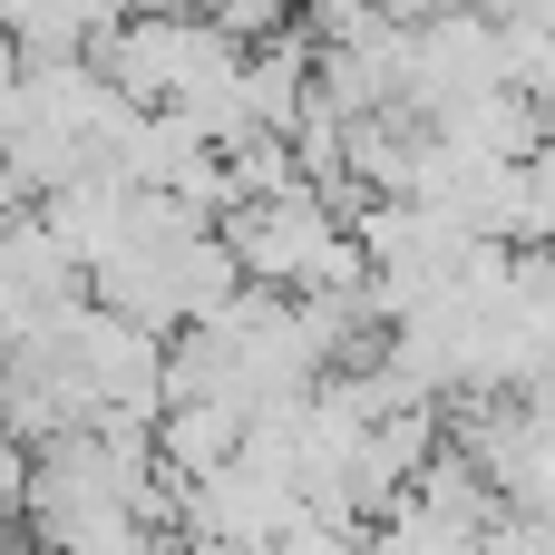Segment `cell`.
Here are the masks:
<instances>
[{"mask_svg":"<svg viewBox=\"0 0 555 555\" xmlns=\"http://www.w3.org/2000/svg\"><path fill=\"white\" fill-rule=\"evenodd\" d=\"M283 555H351V546H341V537H322V527H302V517H293V527H283Z\"/></svg>","mask_w":555,"mask_h":555,"instance_id":"1","label":"cell"}]
</instances>
